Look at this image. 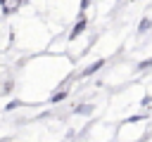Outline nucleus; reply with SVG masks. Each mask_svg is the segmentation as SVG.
Here are the masks:
<instances>
[{
  "label": "nucleus",
  "instance_id": "1",
  "mask_svg": "<svg viewBox=\"0 0 152 142\" xmlns=\"http://www.w3.org/2000/svg\"><path fill=\"white\" fill-rule=\"evenodd\" d=\"M150 26H152V19H142L140 24H138V33L142 36V33H147L150 31Z\"/></svg>",
  "mask_w": 152,
  "mask_h": 142
},
{
  "label": "nucleus",
  "instance_id": "2",
  "mask_svg": "<svg viewBox=\"0 0 152 142\" xmlns=\"http://www.w3.org/2000/svg\"><path fill=\"white\" fill-rule=\"evenodd\" d=\"M102 64H104V62H102V59H97L95 64H90V66H88V69L83 71V76H90V73H95L97 69H102Z\"/></svg>",
  "mask_w": 152,
  "mask_h": 142
},
{
  "label": "nucleus",
  "instance_id": "3",
  "mask_svg": "<svg viewBox=\"0 0 152 142\" xmlns=\"http://www.w3.org/2000/svg\"><path fill=\"white\" fill-rule=\"evenodd\" d=\"M83 28H86V21H83V19H81V21H78V24H76V26H74V31H71V38H76V36H78V33H83Z\"/></svg>",
  "mask_w": 152,
  "mask_h": 142
},
{
  "label": "nucleus",
  "instance_id": "4",
  "mask_svg": "<svg viewBox=\"0 0 152 142\" xmlns=\"http://www.w3.org/2000/svg\"><path fill=\"white\" fill-rule=\"evenodd\" d=\"M150 66H152V59H145V62H140V64H138V69H140V71H142V69H150Z\"/></svg>",
  "mask_w": 152,
  "mask_h": 142
},
{
  "label": "nucleus",
  "instance_id": "5",
  "mask_svg": "<svg viewBox=\"0 0 152 142\" xmlns=\"http://www.w3.org/2000/svg\"><path fill=\"white\" fill-rule=\"evenodd\" d=\"M76 111H78V114H90V111H93V106H90V104H88V106H78Z\"/></svg>",
  "mask_w": 152,
  "mask_h": 142
},
{
  "label": "nucleus",
  "instance_id": "6",
  "mask_svg": "<svg viewBox=\"0 0 152 142\" xmlns=\"http://www.w3.org/2000/svg\"><path fill=\"white\" fill-rule=\"evenodd\" d=\"M64 97H66V92H57V95L52 97V102H59V99H64Z\"/></svg>",
  "mask_w": 152,
  "mask_h": 142
},
{
  "label": "nucleus",
  "instance_id": "7",
  "mask_svg": "<svg viewBox=\"0 0 152 142\" xmlns=\"http://www.w3.org/2000/svg\"><path fill=\"white\" fill-rule=\"evenodd\" d=\"M150 102H152V97H150V95H145V97H142V102H140V104H142V106H150Z\"/></svg>",
  "mask_w": 152,
  "mask_h": 142
}]
</instances>
